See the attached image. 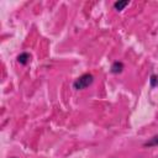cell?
I'll return each mask as SVG.
<instances>
[{"label": "cell", "instance_id": "obj_5", "mask_svg": "<svg viewBox=\"0 0 158 158\" xmlns=\"http://www.w3.org/2000/svg\"><path fill=\"white\" fill-rule=\"evenodd\" d=\"M128 5V1H115L114 2V9L115 10H117V11H121V10H123L126 6Z\"/></svg>", "mask_w": 158, "mask_h": 158}, {"label": "cell", "instance_id": "obj_7", "mask_svg": "<svg viewBox=\"0 0 158 158\" xmlns=\"http://www.w3.org/2000/svg\"><path fill=\"white\" fill-rule=\"evenodd\" d=\"M11 158H16V157H11Z\"/></svg>", "mask_w": 158, "mask_h": 158}, {"label": "cell", "instance_id": "obj_6", "mask_svg": "<svg viewBox=\"0 0 158 158\" xmlns=\"http://www.w3.org/2000/svg\"><path fill=\"white\" fill-rule=\"evenodd\" d=\"M149 84L152 88H156L158 85V74H152L149 77Z\"/></svg>", "mask_w": 158, "mask_h": 158}, {"label": "cell", "instance_id": "obj_3", "mask_svg": "<svg viewBox=\"0 0 158 158\" xmlns=\"http://www.w3.org/2000/svg\"><path fill=\"white\" fill-rule=\"evenodd\" d=\"M30 59H31V56H30V53H27V52H22V53H20V54L17 56V62H19L20 64H22V65H26V64L30 62Z\"/></svg>", "mask_w": 158, "mask_h": 158}, {"label": "cell", "instance_id": "obj_2", "mask_svg": "<svg viewBox=\"0 0 158 158\" xmlns=\"http://www.w3.org/2000/svg\"><path fill=\"white\" fill-rule=\"evenodd\" d=\"M123 63L122 62H118V60H116V62H114L112 64H111V67H110V72L112 73V74H118V73H121L122 70H123Z\"/></svg>", "mask_w": 158, "mask_h": 158}, {"label": "cell", "instance_id": "obj_1", "mask_svg": "<svg viewBox=\"0 0 158 158\" xmlns=\"http://www.w3.org/2000/svg\"><path fill=\"white\" fill-rule=\"evenodd\" d=\"M94 81V77L90 73H84L80 77H78L74 81H73V89L75 90H83L85 88H88L89 85H91Z\"/></svg>", "mask_w": 158, "mask_h": 158}, {"label": "cell", "instance_id": "obj_4", "mask_svg": "<svg viewBox=\"0 0 158 158\" xmlns=\"http://www.w3.org/2000/svg\"><path fill=\"white\" fill-rule=\"evenodd\" d=\"M143 146H144V147H156V146H158V136L151 137L147 142L143 143Z\"/></svg>", "mask_w": 158, "mask_h": 158}]
</instances>
